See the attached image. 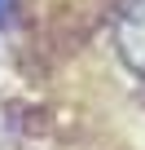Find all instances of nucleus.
<instances>
[{
    "label": "nucleus",
    "instance_id": "nucleus-1",
    "mask_svg": "<svg viewBox=\"0 0 145 150\" xmlns=\"http://www.w3.org/2000/svg\"><path fill=\"white\" fill-rule=\"evenodd\" d=\"M114 40H119V57L127 62V71L145 80V0H132L123 9V18L114 27Z\"/></svg>",
    "mask_w": 145,
    "mask_h": 150
},
{
    "label": "nucleus",
    "instance_id": "nucleus-2",
    "mask_svg": "<svg viewBox=\"0 0 145 150\" xmlns=\"http://www.w3.org/2000/svg\"><path fill=\"white\" fill-rule=\"evenodd\" d=\"M9 5H13V0H0V18H5V13H9Z\"/></svg>",
    "mask_w": 145,
    "mask_h": 150
}]
</instances>
